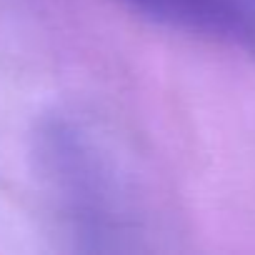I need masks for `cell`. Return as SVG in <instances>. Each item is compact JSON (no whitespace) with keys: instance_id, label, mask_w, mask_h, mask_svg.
<instances>
[{"instance_id":"obj_1","label":"cell","mask_w":255,"mask_h":255,"mask_svg":"<svg viewBox=\"0 0 255 255\" xmlns=\"http://www.w3.org/2000/svg\"><path fill=\"white\" fill-rule=\"evenodd\" d=\"M143 15L205 38L255 48V18L243 0H125Z\"/></svg>"}]
</instances>
